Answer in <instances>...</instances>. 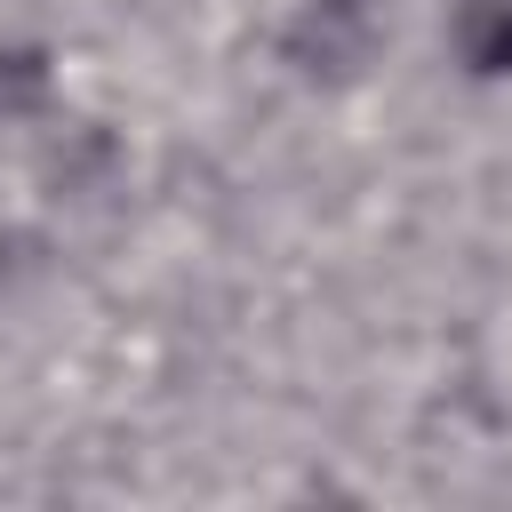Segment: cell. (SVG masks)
<instances>
[{"instance_id": "obj_1", "label": "cell", "mask_w": 512, "mask_h": 512, "mask_svg": "<svg viewBox=\"0 0 512 512\" xmlns=\"http://www.w3.org/2000/svg\"><path fill=\"white\" fill-rule=\"evenodd\" d=\"M384 56V24H360V16H336V8H296L280 32H272V64L296 80V88H320V96H344L376 72Z\"/></svg>"}, {"instance_id": "obj_2", "label": "cell", "mask_w": 512, "mask_h": 512, "mask_svg": "<svg viewBox=\"0 0 512 512\" xmlns=\"http://www.w3.org/2000/svg\"><path fill=\"white\" fill-rule=\"evenodd\" d=\"M120 184V136L112 128H96V120H64V128H48V144H40V192L48 200H96V192H112Z\"/></svg>"}, {"instance_id": "obj_3", "label": "cell", "mask_w": 512, "mask_h": 512, "mask_svg": "<svg viewBox=\"0 0 512 512\" xmlns=\"http://www.w3.org/2000/svg\"><path fill=\"white\" fill-rule=\"evenodd\" d=\"M440 48L464 80H512V0H456Z\"/></svg>"}, {"instance_id": "obj_4", "label": "cell", "mask_w": 512, "mask_h": 512, "mask_svg": "<svg viewBox=\"0 0 512 512\" xmlns=\"http://www.w3.org/2000/svg\"><path fill=\"white\" fill-rule=\"evenodd\" d=\"M56 104V56L40 40H0V120H40Z\"/></svg>"}, {"instance_id": "obj_5", "label": "cell", "mask_w": 512, "mask_h": 512, "mask_svg": "<svg viewBox=\"0 0 512 512\" xmlns=\"http://www.w3.org/2000/svg\"><path fill=\"white\" fill-rule=\"evenodd\" d=\"M312 8H336V16H360V24H384L392 0H312Z\"/></svg>"}]
</instances>
